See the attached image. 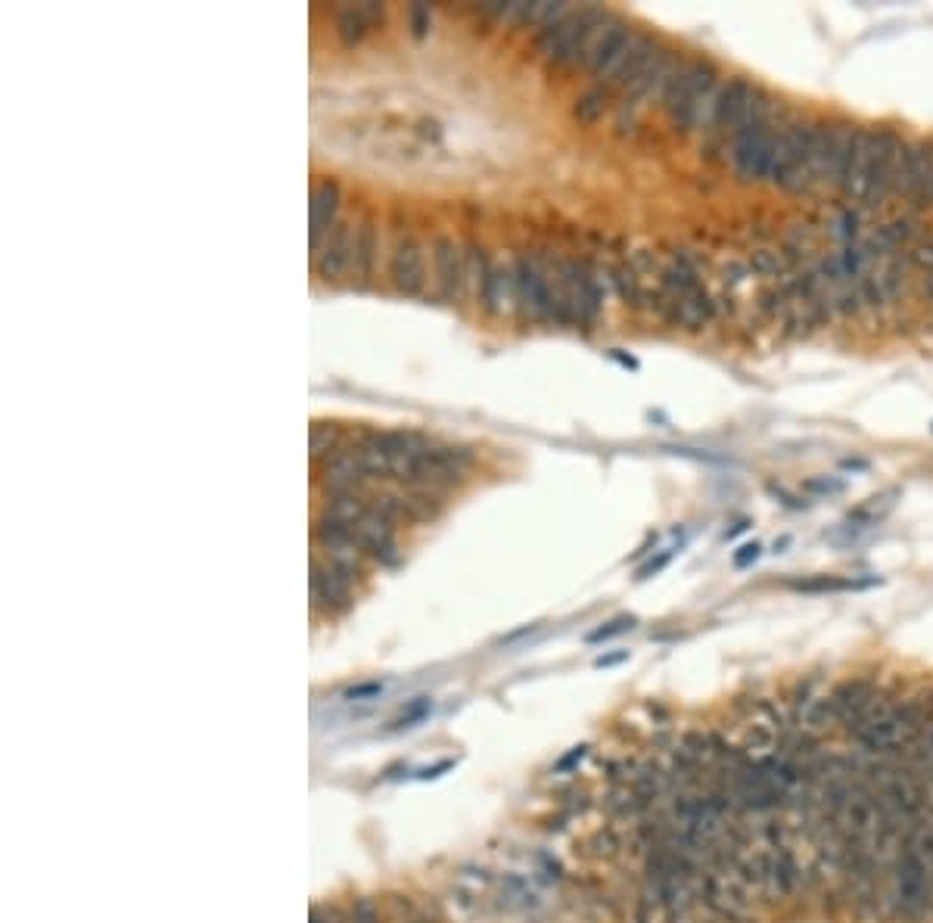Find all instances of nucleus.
Listing matches in <instances>:
<instances>
[{
	"instance_id": "nucleus-15",
	"label": "nucleus",
	"mask_w": 933,
	"mask_h": 923,
	"mask_svg": "<svg viewBox=\"0 0 933 923\" xmlns=\"http://www.w3.org/2000/svg\"><path fill=\"white\" fill-rule=\"evenodd\" d=\"M336 209H339V187L336 181H321L311 193V252L318 255V249L324 246L327 234L336 227Z\"/></svg>"
},
{
	"instance_id": "nucleus-39",
	"label": "nucleus",
	"mask_w": 933,
	"mask_h": 923,
	"mask_svg": "<svg viewBox=\"0 0 933 923\" xmlns=\"http://www.w3.org/2000/svg\"><path fill=\"white\" fill-rule=\"evenodd\" d=\"M626 659H629V653L622 650V653H613V656H601V659L595 662V666H598V669H604V666H616V662H626Z\"/></svg>"
},
{
	"instance_id": "nucleus-12",
	"label": "nucleus",
	"mask_w": 933,
	"mask_h": 923,
	"mask_svg": "<svg viewBox=\"0 0 933 923\" xmlns=\"http://www.w3.org/2000/svg\"><path fill=\"white\" fill-rule=\"evenodd\" d=\"M874 153H878V131L859 128L853 162H850V171H846V181H843V190H840L846 199H853V203H868V196H871Z\"/></svg>"
},
{
	"instance_id": "nucleus-13",
	"label": "nucleus",
	"mask_w": 933,
	"mask_h": 923,
	"mask_svg": "<svg viewBox=\"0 0 933 923\" xmlns=\"http://www.w3.org/2000/svg\"><path fill=\"white\" fill-rule=\"evenodd\" d=\"M355 265V237L346 221H336V227L327 234L324 246L315 255V268L324 280H339Z\"/></svg>"
},
{
	"instance_id": "nucleus-41",
	"label": "nucleus",
	"mask_w": 933,
	"mask_h": 923,
	"mask_svg": "<svg viewBox=\"0 0 933 923\" xmlns=\"http://www.w3.org/2000/svg\"><path fill=\"white\" fill-rule=\"evenodd\" d=\"M787 544H790V538H781V541H775V554H781Z\"/></svg>"
},
{
	"instance_id": "nucleus-42",
	"label": "nucleus",
	"mask_w": 933,
	"mask_h": 923,
	"mask_svg": "<svg viewBox=\"0 0 933 923\" xmlns=\"http://www.w3.org/2000/svg\"><path fill=\"white\" fill-rule=\"evenodd\" d=\"M927 290H930V296H933V277L927 280Z\"/></svg>"
},
{
	"instance_id": "nucleus-2",
	"label": "nucleus",
	"mask_w": 933,
	"mask_h": 923,
	"mask_svg": "<svg viewBox=\"0 0 933 923\" xmlns=\"http://www.w3.org/2000/svg\"><path fill=\"white\" fill-rule=\"evenodd\" d=\"M722 88L719 72L706 60H691L678 69L669 91L663 97V109L669 112V122L678 131H703L710 119L716 94Z\"/></svg>"
},
{
	"instance_id": "nucleus-31",
	"label": "nucleus",
	"mask_w": 933,
	"mask_h": 923,
	"mask_svg": "<svg viewBox=\"0 0 933 923\" xmlns=\"http://www.w3.org/2000/svg\"><path fill=\"white\" fill-rule=\"evenodd\" d=\"M806 492H815V495H840V492H843V482H840V479H809V482H806Z\"/></svg>"
},
{
	"instance_id": "nucleus-11",
	"label": "nucleus",
	"mask_w": 933,
	"mask_h": 923,
	"mask_svg": "<svg viewBox=\"0 0 933 923\" xmlns=\"http://www.w3.org/2000/svg\"><path fill=\"white\" fill-rule=\"evenodd\" d=\"M311 600L327 613H339L352 607V579L339 572L333 563H321L311 557Z\"/></svg>"
},
{
	"instance_id": "nucleus-24",
	"label": "nucleus",
	"mask_w": 933,
	"mask_h": 923,
	"mask_svg": "<svg viewBox=\"0 0 933 923\" xmlns=\"http://www.w3.org/2000/svg\"><path fill=\"white\" fill-rule=\"evenodd\" d=\"M374 252H377L374 224H364V227L358 230V237H355V265H352L361 277L371 274V268H374Z\"/></svg>"
},
{
	"instance_id": "nucleus-29",
	"label": "nucleus",
	"mask_w": 933,
	"mask_h": 923,
	"mask_svg": "<svg viewBox=\"0 0 933 923\" xmlns=\"http://www.w3.org/2000/svg\"><path fill=\"white\" fill-rule=\"evenodd\" d=\"M762 557V544L759 541H750V544H741L738 551H734V569H747V566H753L756 560Z\"/></svg>"
},
{
	"instance_id": "nucleus-21",
	"label": "nucleus",
	"mask_w": 933,
	"mask_h": 923,
	"mask_svg": "<svg viewBox=\"0 0 933 923\" xmlns=\"http://www.w3.org/2000/svg\"><path fill=\"white\" fill-rule=\"evenodd\" d=\"M831 137H834V125L818 122L812 125V143H809V187H825V175H828V156H831Z\"/></svg>"
},
{
	"instance_id": "nucleus-14",
	"label": "nucleus",
	"mask_w": 933,
	"mask_h": 923,
	"mask_svg": "<svg viewBox=\"0 0 933 923\" xmlns=\"http://www.w3.org/2000/svg\"><path fill=\"white\" fill-rule=\"evenodd\" d=\"M389 274H392V283L399 286V293L405 296H417L423 290V255L414 237L399 240V246L392 252Z\"/></svg>"
},
{
	"instance_id": "nucleus-26",
	"label": "nucleus",
	"mask_w": 933,
	"mask_h": 923,
	"mask_svg": "<svg viewBox=\"0 0 933 923\" xmlns=\"http://www.w3.org/2000/svg\"><path fill=\"white\" fill-rule=\"evenodd\" d=\"M339 445V432L336 426L330 423H315L311 426V436H308V448H311V457H330Z\"/></svg>"
},
{
	"instance_id": "nucleus-10",
	"label": "nucleus",
	"mask_w": 933,
	"mask_h": 923,
	"mask_svg": "<svg viewBox=\"0 0 933 923\" xmlns=\"http://www.w3.org/2000/svg\"><path fill=\"white\" fill-rule=\"evenodd\" d=\"M632 41H635L632 28H626L619 19H613L601 32V41H598L595 53H591L585 69L595 72V78H601L604 84H613V78L619 75L622 63H626V56L632 50Z\"/></svg>"
},
{
	"instance_id": "nucleus-23",
	"label": "nucleus",
	"mask_w": 933,
	"mask_h": 923,
	"mask_svg": "<svg viewBox=\"0 0 933 923\" xmlns=\"http://www.w3.org/2000/svg\"><path fill=\"white\" fill-rule=\"evenodd\" d=\"M915 237H918V224L909 221V218H896V221L884 224V227L878 230V234H874L871 246H878V249H899V246L912 243Z\"/></svg>"
},
{
	"instance_id": "nucleus-20",
	"label": "nucleus",
	"mask_w": 933,
	"mask_h": 923,
	"mask_svg": "<svg viewBox=\"0 0 933 923\" xmlns=\"http://www.w3.org/2000/svg\"><path fill=\"white\" fill-rule=\"evenodd\" d=\"M383 22V7L380 4H358V7H346L336 16V32L346 44H355L358 38H364V32L371 25Z\"/></svg>"
},
{
	"instance_id": "nucleus-33",
	"label": "nucleus",
	"mask_w": 933,
	"mask_h": 923,
	"mask_svg": "<svg viewBox=\"0 0 933 923\" xmlns=\"http://www.w3.org/2000/svg\"><path fill=\"white\" fill-rule=\"evenodd\" d=\"M411 22H414V35H417V38L427 35V28H430V10L423 7V4H414V7H411Z\"/></svg>"
},
{
	"instance_id": "nucleus-4",
	"label": "nucleus",
	"mask_w": 933,
	"mask_h": 923,
	"mask_svg": "<svg viewBox=\"0 0 933 923\" xmlns=\"http://www.w3.org/2000/svg\"><path fill=\"white\" fill-rule=\"evenodd\" d=\"M756 94H759V88H756V84H750L747 78H731V81L722 84L719 94H716L710 119H706V128H703L706 147L716 150V147H722L728 137L734 140V134H738L744 128V122H747Z\"/></svg>"
},
{
	"instance_id": "nucleus-27",
	"label": "nucleus",
	"mask_w": 933,
	"mask_h": 923,
	"mask_svg": "<svg viewBox=\"0 0 933 923\" xmlns=\"http://www.w3.org/2000/svg\"><path fill=\"white\" fill-rule=\"evenodd\" d=\"M635 628V619L632 616H619V619H613V622H607V625H601V628H595L588 634V644H601V641H610V638H616V634H626V631H632Z\"/></svg>"
},
{
	"instance_id": "nucleus-38",
	"label": "nucleus",
	"mask_w": 933,
	"mask_h": 923,
	"mask_svg": "<svg viewBox=\"0 0 933 923\" xmlns=\"http://www.w3.org/2000/svg\"><path fill=\"white\" fill-rule=\"evenodd\" d=\"M383 690V684H364V687H355V690H349V700H361V697H374V694H380Z\"/></svg>"
},
{
	"instance_id": "nucleus-37",
	"label": "nucleus",
	"mask_w": 933,
	"mask_h": 923,
	"mask_svg": "<svg viewBox=\"0 0 933 923\" xmlns=\"http://www.w3.org/2000/svg\"><path fill=\"white\" fill-rule=\"evenodd\" d=\"M769 492H772L775 498H781V501H784L787 507H794V510H803V507H806V501H797V498H790V495L784 492V488H778L775 482H769Z\"/></svg>"
},
{
	"instance_id": "nucleus-40",
	"label": "nucleus",
	"mask_w": 933,
	"mask_h": 923,
	"mask_svg": "<svg viewBox=\"0 0 933 923\" xmlns=\"http://www.w3.org/2000/svg\"><path fill=\"white\" fill-rule=\"evenodd\" d=\"M747 526H750V523H738V526H734V529H728V532H725V538H734V535H738V532H744Z\"/></svg>"
},
{
	"instance_id": "nucleus-30",
	"label": "nucleus",
	"mask_w": 933,
	"mask_h": 923,
	"mask_svg": "<svg viewBox=\"0 0 933 923\" xmlns=\"http://www.w3.org/2000/svg\"><path fill=\"white\" fill-rule=\"evenodd\" d=\"M616 286H619L622 299H629V302H638V299H641V290H638V283H635V274H632L629 268H619V271H616Z\"/></svg>"
},
{
	"instance_id": "nucleus-1",
	"label": "nucleus",
	"mask_w": 933,
	"mask_h": 923,
	"mask_svg": "<svg viewBox=\"0 0 933 923\" xmlns=\"http://www.w3.org/2000/svg\"><path fill=\"white\" fill-rule=\"evenodd\" d=\"M881 908L902 923L933 920V868L921 855L912 830L902 833L896 843Z\"/></svg>"
},
{
	"instance_id": "nucleus-25",
	"label": "nucleus",
	"mask_w": 933,
	"mask_h": 923,
	"mask_svg": "<svg viewBox=\"0 0 933 923\" xmlns=\"http://www.w3.org/2000/svg\"><path fill=\"white\" fill-rule=\"evenodd\" d=\"M604 109H607V91H604V88H591V91H585V94L576 100V109H573V112H576L579 122L591 125V122L601 119Z\"/></svg>"
},
{
	"instance_id": "nucleus-19",
	"label": "nucleus",
	"mask_w": 933,
	"mask_h": 923,
	"mask_svg": "<svg viewBox=\"0 0 933 923\" xmlns=\"http://www.w3.org/2000/svg\"><path fill=\"white\" fill-rule=\"evenodd\" d=\"M660 56V47H657V41L650 38V35H641V32H635V41H632V50H629V56H626V63H622V69H619V75L613 78V84L616 88H632V84L654 66V60Z\"/></svg>"
},
{
	"instance_id": "nucleus-36",
	"label": "nucleus",
	"mask_w": 933,
	"mask_h": 923,
	"mask_svg": "<svg viewBox=\"0 0 933 923\" xmlns=\"http://www.w3.org/2000/svg\"><path fill=\"white\" fill-rule=\"evenodd\" d=\"M585 753H588V746H576L573 753H567V756H563V759L557 762V771H560V774L573 771V768H576V765H579V762L585 759Z\"/></svg>"
},
{
	"instance_id": "nucleus-35",
	"label": "nucleus",
	"mask_w": 933,
	"mask_h": 923,
	"mask_svg": "<svg viewBox=\"0 0 933 923\" xmlns=\"http://www.w3.org/2000/svg\"><path fill=\"white\" fill-rule=\"evenodd\" d=\"M669 560H672V551H663L657 560H647V563L638 569V579H650V575H657V572H660Z\"/></svg>"
},
{
	"instance_id": "nucleus-16",
	"label": "nucleus",
	"mask_w": 933,
	"mask_h": 923,
	"mask_svg": "<svg viewBox=\"0 0 933 923\" xmlns=\"http://www.w3.org/2000/svg\"><path fill=\"white\" fill-rule=\"evenodd\" d=\"M433 258H436V277H439V290L445 299H458L461 290H464V258H461V249L455 246V240L448 237H439L436 246H433Z\"/></svg>"
},
{
	"instance_id": "nucleus-28",
	"label": "nucleus",
	"mask_w": 933,
	"mask_h": 923,
	"mask_svg": "<svg viewBox=\"0 0 933 923\" xmlns=\"http://www.w3.org/2000/svg\"><path fill=\"white\" fill-rule=\"evenodd\" d=\"M750 268H753V274L775 277V274L784 268V262H781V255H778V252L762 249V252H753V262H750Z\"/></svg>"
},
{
	"instance_id": "nucleus-17",
	"label": "nucleus",
	"mask_w": 933,
	"mask_h": 923,
	"mask_svg": "<svg viewBox=\"0 0 933 923\" xmlns=\"http://www.w3.org/2000/svg\"><path fill=\"white\" fill-rule=\"evenodd\" d=\"M367 479H371V476H367V470L361 467V460H358L355 448H352V451H336V454L327 457V464H324V485L330 488V495H333V492H358V488H361Z\"/></svg>"
},
{
	"instance_id": "nucleus-32",
	"label": "nucleus",
	"mask_w": 933,
	"mask_h": 923,
	"mask_svg": "<svg viewBox=\"0 0 933 923\" xmlns=\"http://www.w3.org/2000/svg\"><path fill=\"white\" fill-rule=\"evenodd\" d=\"M427 712H430V700H427V697H420V700H417V703H414V706H411L408 712H402V718L395 721V728H411V721L423 718V715H427Z\"/></svg>"
},
{
	"instance_id": "nucleus-34",
	"label": "nucleus",
	"mask_w": 933,
	"mask_h": 923,
	"mask_svg": "<svg viewBox=\"0 0 933 923\" xmlns=\"http://www.w3.org/2000/svg\"><path fill=\"white\" fill-rule=\"evenodd\" d=\"M909 258H912V265H918V268H930V271H933V243L915 246V249L909 252Z\"/></svg>"
},
{
	"instance_id": "nucleus-9",
	"label": "nucleus",
	"mask_w": 933,
	"mask_h": 923,
	"mask_svg": "<svg viewBox=\"0 0 933 923\" xmlns=\"http://www.w3.org/2000/svg\"><path fill=\"white\" fill-rule=\"evenodd\" d=\"M899 193L918 209L933 206V143H909L906 159H902Z\"/></svg>"
},
{
	"instance_id": "nucleus-8",
	"label": "nucleus",
	"mask_w": 933,
	"mask_h": 923,
	"mask_svg": "<svg viewBox=\"0 0 933 923\" xmlns=\"http://www.w3.org/2000/svg\"><path fill=\"white\" fill-rule=\"evenodd\" d=\"M514 299L520 308L535 317V321H554V305H551V283L548 274L535 258H520L514 268Z\"/></svg>"
},
{
	"instance_id": "nucleus-6",
	"label": "nucleus",
	"mask_w": 933,
	"mask_h": 923,
	"mask_svg": "<svg viewBox=\"0 0 933 923\" xmlns=\"http://www.w3.org/2000/svg\"><path fill=\"white\" fill-rule=\"evenodd\" d=\"M884 697H887V690L874 678H850V681L837 684L828 694L831 712H834V725L840 731H846L850 725H856L862 715H868Z\"/></svg>"
},
{
	"instance_id": "nucleus-18",
	"label": "nucleus",
	"mask_w": 933,
	"mask_h": 923,
	"mask_svg": "<svg viewBox=\"0 0 933 923\" xmlns=\"http://www.w3.org/2000/svg\"><path fill=\"white\" fill-rule=\"evenodd\" d=\"M856 134H859V128H853V125H834V137H831V156H828V175H825V187L843 190L846 171H850V162H853V150H856Z\"/></svg>"
},
{
	"instance_id": "nucleus-5",
	"label": "nucleus",
	"mask_w": 933,
	"mask_h": 923,
	"mask_svg": "<svg viewBox=\"0 0 933 923\" xmlns=\"http://www.w3.org/2000/svg\"><path fill=\"white\" fill-rule=\"evenodd\" d=\"M909 143L902 140L893 128L878 131V153H874V178H871V196L868 206H881L893 193H899V175L902 159H906Z\"/></svg>"
},
{
	"instance_id": "nucleus-7",
	"label": "nucleus",
	"mask_w": 933,
	"mask_h": 923,
	"mask_svg": "<svg viewBox=\"0 0 933 923\" xmlns=\"http://www.w3.org/2000/svg\"><path fill=\"white\" fill-rule=\"evenodd\" d=\"M591 13H595V7H582V10L570 13L567 19H560L557 25L545 28V32H539V38H535L539 53H545L548 60L557 66H576L579 41H582L585 28L591 22Z\"/></svg>"
},
{
	"instance_id": "nucleus-22",
	"label": "nucleus",
	"mask_w": 933,
	"mask_h": 923,
	"mask_svg": "<svg viewBox=\"0 0 933 923\" xmlns=\"http://www.w3.org/2000/svg\"><path fill=\"white\" fill-rule=\"evenodd\" d=\"M871 585H878V579L856 582V579H834V575H815V579L787 582V588L803 591V594H822V591H865V588H871Z\"/></svg>"
},
{
	"instance_id": "nucleus-3",
	"label": "nucleus",
	"mask_w": 933,
	"mask_h": 923,
	"mask_svg": "<svg viewBox=\"0 0 933 923\" xmlns=\"http://www.w3.org/2000/svg\"><path fill=\"white\" fill-rule=\"evenodd\" d=\"M809 143H812V122L794 119L781 122L775 137V159H772V184L787 193H806L809 187Z\"/></svg>"
}]
</instances>
